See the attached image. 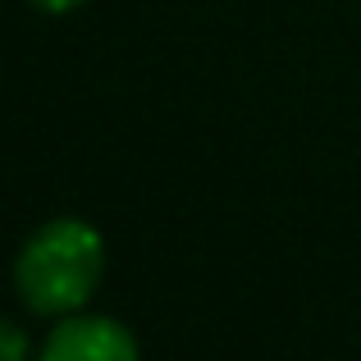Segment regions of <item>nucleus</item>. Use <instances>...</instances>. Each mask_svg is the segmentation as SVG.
<instances>
[{
  "instance_id": "f257e3e1",
  "label": "nucleus",
  "mask_w": 361,
  "mask_h": 361,
  "mask_svg": "<svg viewBox=\"0 0 361 361\" xmlns=\"http://www.w3.org/2000/svg\"><path fill=\"white\" fill-rule=\"evenodd\" d=\"M106 265L110 252L97 224L82 215H51L18 243L9 279L27 316L60 320L92 307V298L106 283Z\"/></svg>"
},
{
  "instance_id": "20e7f679",
  "label": "nucleus",
  "mask_w": 361,
  "mask_h": 361,
  "mask_svg": "<svg viewBox=\"0 0 361 361\" xmlns=\"http://www.w3.org/2000/svg\"><path fill=\"white\" fill-rule=\"evenodd\" d=\"M27 5H32L37 14H73V9H82L87 0H27Z\"/></svg>"
},
{
  "instance_id": "f03ea898",
  "label": "nucleus",
  "mask_w": 361,
  "mask_h": 361,
  "mask_svg": "<svg viewBox=\"0 0 361 361\" xmlns=\"http://www.w3.org/2000/svg\"><path fill=\"white\" fill-rule=\"evenodd\" d=\"M37 361H142L137 334L101 311H73L51 320L37 343Z\"/></svg>"
},
{
  "instance_id": "7ed1b4c3",
  "label": "nucleus",
  "mask_w": 361,
  "mask_h": 361,
  "mask_svg": "<svg viewBox=\"0 0 361 361\" xmlns=\"http://www.w3.org/2000/svg\"><path fill=\"white\" fill-rule=\"evenodd\" d=\"M0 361H37V338L9 316H0Z\"/></svg>"
}]
</instances>
